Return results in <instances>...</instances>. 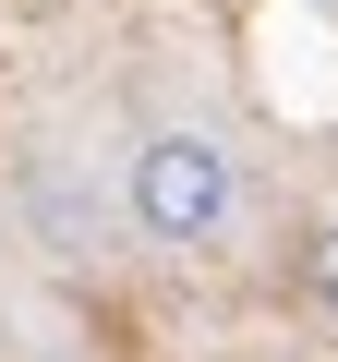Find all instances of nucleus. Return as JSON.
I'll return each instance as SVG.
<instances>
[{
  "label": "nucleus",
  "mask_w": 338,
  "mask_h": 362,
  "mask_svg": "<svg viewBox=\"0 0 338 362\" xmlns=\"http://www.w3.org/2000/svg\"><path fill=\"white\" fill-rule=\"evenodd\" d=\"M302 290H314V302H326V326H338V218L302 242Z\"/></svg>",
  "instance_id": "2"
},
{
  "label": "nucleus",
  "mask_w": 338,
  "mask_h": 362,
  "mask_svg": "<svg viewBox=\"0 0 338 362\" xmlns=\"http://www.w3.org/2000/svg\"><path fill=\"white\" fill-rule=\"evenodd\" d=\"M121 206H133V230H145L157 254H206V242H230V218H242V169H230L206 133H145L133 169H121Z\"/></svg>",
  "instance_id": "1"
}]
</instances>
